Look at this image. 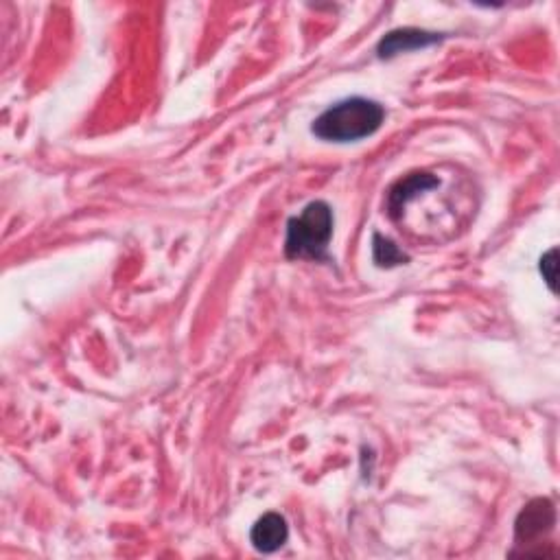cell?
Returning a JSON list of instances; mask_svg holds the SVG:
<instances>
[{"mask_svg":"<svg viewBox=\"0 0 560 560\" xmlns=\"http://www.w3.org/2000/svg\"><path fill=\"white\" fill-rule=\"evenodd\" d=\"M385 121L383 105L364 99L350 97L331 105L313 121L311 132L326 143H357L375 134Z\"/></svg>","mask_w":560,"mask_h":560,"instance_id":"cell-1","label":"cell"},{"mask_svg":"<svg viewBox=\"0 0 560 560\" xmlns=\"http://www.w3.org/2000/svg\"><path fill=\"white\" fill-rule=\"evenodd\" d=\"M333 237V210L326 202H311L298 217L287 221L285 254L289 259H326Z\"/></svg>","mask_w":560,"mask_h":560,"instance_id":"cell-2","label":"cell"},{"mask_svg":"<svg viewBox=\"0 0 560 560\" xmlns=\"http://www.w3.org/2000/svg\"><path fill=\"white\" fill-rule=\"evenodd\" d=\"M556 523V510L550 499H534L525 506L515 523V534L519 545H530L541 541L545 534H550Z\"/></svg>","mask_w":560,"mask_h":560,"instance_id":"cell-3","label":"cell"},{"mask_svg":"<svg viewBox=\"0 0 560 560\" xmlns=\"http://www.w3.org/2000/svg\"><path fill=\"white\" fill-rule=\"evenodd\" d=\"M440 40H442L440 33L405 27V29H396L385 35L377 46V53L381 60H390V57H394V55L425 49V46H431Z\"/></svg>","mask_w":560,"mask_h":560,"instance_id":"cell-4","label":"cell"},{"mask_svg":"<svg viewBox=\"0 0 560 560\" xmlns=\"http://www.w3.org/2000/svg\"><path fill=\"white\" fill-rule=\"evenodd\" d=\"M289 539V528L283 515L278 512H267L259 521L252 525L250 541L256 552L261 554H274L283 547Z\"/></svg>","mask_w":560,"mask_h":560,"instance_id":"cell-5","label":"cell"},{"mask_svg":"<svg viewBox=\"0 0 560 560\" xmlns=\"http://www.w3.org/2000/svg\"><path fill=\"white\" fill-rule=\"evenodd\" d=\"M438 184H440V180L429 173H412V175H407V178L399 180L388 193L390 215L396 219L401 215V210L405 208L407 202H412L418 193L436 189Z\"/></svg>","mask_w":560,"mask_h":560,"instance_id":"cell-6","label":"cell"},{"mask_svg":"<svg viewBox=\"0 0 560 560\" xmlns=\"http://www.w3.org/2000/svg\"><path fill=\"white\" fill-rule=\"evenodd\" d=\"M372 259H375V263L379 267H394V265L407 263V256L396 248L390 239H385L381 235L372 237Z\"/></svg>","mask_w":560,"mask_h":560,"instance_id":"cell-7","label":"cell"},{"mask_svg":"<svg viewBox=\"0 0 560 560\" xmlns=\"http://www.w3.org/2000/svg\"><path fill=\"white\" fill-rule=\"evenodd\" d=\"M539 270L543 274V280L547 283V287H550L556 294V280H558V250L556 248H552L550 252H545L541 256Z\"/></svg>","mask_w":560,"mask_h":560,"instance_id":"cell-8","label":"cell"}]
</instances>
